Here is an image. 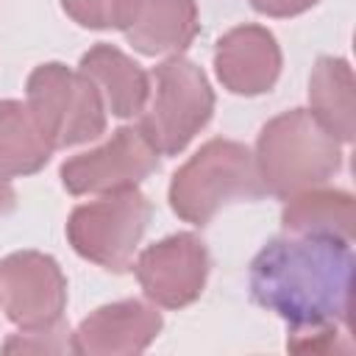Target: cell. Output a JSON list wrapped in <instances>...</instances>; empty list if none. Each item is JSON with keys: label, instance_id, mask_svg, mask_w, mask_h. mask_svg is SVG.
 Returning a JSON list of instances; mask_svg holds the SVG:
<instances>
[{"label": "cell", "instance_id": "obj_1", "mask_svg": "<svg viewBox=\"0 0 356 356\" xmlns=\"http://www.w3.org/2000/svg\"><path fill=\"white\" fill-rule=\"evenodd\" d=\"M353 264L350 242L284 234L253 256L250 298L289 325V350L350 353Z\"/></svg>", "mask_w": 356, "mask_h": 356}, {"label": "cell", "instance_id": "obj_2", "mask_svg": "<svg viewBox=\"0 0 356 356\" xmlns=\"http://www.w3.org/2000/svg\"><path fill=\"white\" fill-rule=\"evenodd\" d=\"M253 161L264 195L286 200L298 192L325 186L342 167V145L309 108H289L261 125Z\"/></svg>", "mask_w": 356, "mask_h": 356}, {"label": "cell", "instance_id": "obj_3", "mask_svg": "<svg viewBox=\"0 0 356 356\" xmlns=\"http://www.w3.org/2000/svg\"><path fill=\"white\" fill-rule=\"evenodd\" d=\"M264 195L256 161L248 145L214 136L189 161H184L167 189L170 209L189 225H206L211 217L239 200H259Z\"/></svg>", "mask_w": 356, "mask_h": 356}, {"label": "cell", "instance_id": "obj_4", "mask_svg": "<svg viewBox=\"0 0 356 356\" xmlns=\"http://www.w3.org/2000/svg\"><path fill=\"white\" fill-rule=\"evenodd\" d=\"M211 114L214 89L206 72L184 56H170L150 72V95L136 128L159 156H178L209 125Z\"/></svg>", "mask_w": 356, "mask_h": 356}, {"label": "cell", "instance_id": "obj_5", "mask_svg": "<svg viewBox=\"0 0 356 356\" xmlns=\"http://www.w3.org/2000/svg\"><path fill=\"white\" fill-rule=\"evenodd\" d=\"M25 106L53 150L78 147L106 134V106L92 81L61 61L39 64L25 83Z\"/></svg>", "mask_w": 356, "mask_h": 356}, {"label": "cell", "instance_id": "obj_6", "mask_svg": "<svg viewBox=\"0 0 356 356\" xmlns=\"http://www.w3.org/2000/svg\"><path fill=\"white\" fill-rule=\"evenodd\" d=\"M147 222L150 200L139 192V186L108 192L70 211L67 239L81 259L108 273H128Z\"/></svg>", "mask_w": 356, "mask_h": 356}, {"label": "cell", "instance_id": "obj_7", "mask_svg": "<svg viewBox=\"0 0 356 356\" xmlns=\"http://www.w3.org/2000/svg\"><path fill=\"white\" fill-rule=\"evenodd\" d=\"M159 170V153L136 125L117 128L103 145L70 156L61 167V184L70 195H108L136 189Z\"/></svg>", "mask_w": 356, "mask_h": 356}, {"label": "cell", "instance_id": "obj_8", "mask_svg": "<svg viewBox=\"0 0 356 356\" xmlns=\"http://www.w3.org/2000/svg\"><path fill=\"white\" fill-rule=\"evenodd\" d=\"M0 309L17 328H50L67 312V275L42 250H14L0 259Z\"/></svg>", "mask_w": 356, "mask_h": 356}, {"label": "cell", "instance_id": "obj_9", "mask_svg": "<svg viewBox=\"0 0 356 356\" xmlns=\"http://www.w3.org/2000/svg\"><path fill=\"white\" fill-rule=\"evenodd\" d=\"M209 267L206 242L192 231L170 234L147 245L134 261L145 298L159 309H184L195 303L203 295Z\"/></svg>", "mask_w": 356, "mask_h": 356}, {"label": "cell", "instance_id": "obj_10", "mask_svg": "<svg viewBox=\"0 0 356 356\" xmlns=\"http://www.w3.org/2000/svg\"><path fill=\"white\" fill-rule=\"evenodd\" d=\"M164 317L159 306L139 298L97 306L72 331V353L81 356H134L153 345Z\"/></svg>", "mask_w": 356, "mask_h": 356}, {"label": "cell", "instance_id": "obj_11", "mask_svg": "<svg viewBox=\"0 0 356 356\" xmlns=\"http://www.w3.org/2000/svg\"><path fill=\"white\" fill-rule=\"evenodd\" d=\"M114 28L142 56H181L200 33L197 0H120Z\"/></svg>", "mask_w": 356, "mask_h": 356}, {"label": "cell", "instance_id": "obj_12", "mask_svg": "<svg viewBox=\"0 0 356 356\" xmlns=\"http://www.w3.org/2000/svg\"><path fill=\"white\" fill-rule=\"evenodd\" d=\"M281 44L264 25H236L214 44V72L222 89L242 97L270 92L281 78Z\"/></svg>", "mask_w": 356, "mask_h": 356}, {"label": "cell", "instance_id": "obj_13", "mask_svg": "<svg viewBox=\"0 0 356 356\" xmlns=\"http://www.w3.org/2000/svg\"><path fill=\"white\" fill-rule=\"evenodd\" d=\"M78 70L97 89L106 114L120 120H134L142 114L150 95V72H145L128 53L100 42L81 56Z\"/></svg>", "mask_w": 356, "mask_h": 356}, {"label": "cell", "instance_id": "obj_14", "mask_svg": "<svg viewBox=\"0 0 356 356\" xmlns=\"http://www.w3.org/2000/svg\"><path fill=\"white\" fill-rule=\"evenodd\" d=\"M309 111L339 142L356 136V83L353 67L342 56H320L309 75Z\"/></svg>", "mask_w": 356, "mask_h": 356}, {"label": "cell", "instance_id": "obj_15", "mask_svg": "<svg viewBox=\"0 0 356 356\" xmlns=\"http://www.w3.org/2000/svg\"><path fill=\"white\" fill-rule=\"evenodd\" d=\"M284 234L295 236H334L353 242L356 234V203L345 189L314 186L286 197L281 209Z\"/></svg>", "mask_w": 356, "mask_h": 356}, {"label": "cell", "instance_id": "obj_16", "mask_svg": "<svg viewBox=\"0 0 356 356\" xmlns=\"http://www.w3.org/2000/svg\"><path fill=\"white\" fill-rule=\"evenodd\" d=\"M53 156L33 114L19 100H0V172L8 178L39 172Z\"/></svg>", "mask_w": 356, "mask_h": 356}, {"label": "cell", "instance_id": "obj_17", "mask_svg": "<svg viewBox=\"0 0 356 356\" xmlns=\"http://www.w3.org/2000/svg\"><path fill=\"white\" fill-rule=\"evenodd\" d=\"M6 353H67L72 350V331L61 320L50 328H28L17 331L3 342Z\"/></svg>", "mask_w": 356, "mask_h": 356}, {"label": "cell", "instance_id": "obj_18", "mask_svg": "<svg viewBox=\"0 0 356 356\" xmlns=\"http://www.w3.org/2000/svg\"><path fill=\"white\" fill-rule=\"evenodd\" d=\"M64 14L89 31H108L117 25L120 0H61Z\"/></svg>", "mask_w": 356, "mask_h": 356}, {"label": "cell", "instance_id": "obj_19", "mask_svg": "<svg viewBox=\"0 0 356 356\" xmlns=\"http://www.w3.org/2000/svg\"><path fill=\"white\" fill-rule=\"evenodd\" d=\"M320 0H250V6L273 19H289L298 14H306L309 8H314Z\"/></svg>", "mask_w": 356, "mask_h": 356}, {"label": "cell", "instance_id": "obj_20", "mask_svg": "<svg viewBox=\"0 0 356 356\" xmlns=\"http://www.w3.org/2000/svg\"><path fill=\"white\" fill-rule=\"evenodd\" d=\"M14 203H17V192L11 186V178L0 172V217L8 214L14 209Z\"/></svg>", "mask_w": 356, "mask_h": 356}]
</instances>
